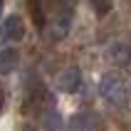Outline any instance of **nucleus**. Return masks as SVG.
I'll list each match as a JSON object with an SVG mask.
<instances>
[{"mask_svg":"<svg viewBox=\"0 0 131 131\" xmlns=\"http://www.w3.org/2000/svg\"><path fill=\"white\" fill-rule=\"evenodd\" d=\"M99 94L111 106H129L131 102V84L119 72H106L99 77Z\"/></svg>","mask_w":131,"mask_h":131,"instance_id":"f257e3e1","label":"nucleus"},{"mask_svg":"<svg viewBox=\"0 0 131 131\" xmlns=\"http://www.w3.org/2000/svg\"><path fill=\"white\" fill-rule=\"evenodd\" d=\"M69 30H72V5L62 3V5L54 7L52 17H47V22L42 27V37L47 42H62L69 35Z\"/></svg>","mask_w":131,"mask_h":131,"instance_id":"f03ea898","label":"nucleus"},{"mask_svg":"<svg viewBox=\"0 0 131 131\" xmlns=\"http://www.w3.org/2000/svg\"><path fill=\"white\" fill-rule=\"evenodd\" d=\"M47 99H50V94H47L42 79H40L35 72H27L25 79H22V111H25V114L40 111V106H42Z\"/></svg>","mask_w":131,"mask_h":131,"instance_id":"7ed1b4c3","label":"nucleus"},{"mask_svg":"<svg viewBox=\"0 0 131 131\" xmlns=\"http://www.w3.org/2000/svg\"><path fill=\"white\" fill-rule=\"evenodd\" d=\"M102 129H104V116L94 109L77 111L67 124V131H102Z\"/></svg>","mask_w":131,"mask_h":131,"instance_id":"20e7f679","label":"nucleus"},{"mask_svg":"<svg viewBox=\"0 0 131 131\" xmlns=\"http://www.w3.org/2000/svg\"><path fill=\"white\" fill-rule=\"evenodd\" d=\"M106 59L131 74V42H111L106 47Z\"/></svg>","mask_w":131,"mask_h":131,"instance_id":"39448f33","label":"nucleus"},{"mask_svg":"<svg viewBox=\"0 0 131 131\" xmlns=\"http://www.w3.org/2000/svg\"><path fill=\"white\" fill-rule=\"evenodd\" d=\"M0 37L7 40V42H20L25 37V22H22L20 15H7L3 25H0Z\"/></svg>","mask_w":131,"mask_h":131,"instance_id":"423d86ee","label":"nucleus"},{"mask_svg":"<svg viewBox=\"0 0 131 131\" xmlns=\"http://www.w3.org/2000/svg\"><path fill=\"white\" fill-rule=\"evenodd\" d=\"M82 87V72L79 67H67L62 72L57 74V89L59 92H64V94H74V92H79Z\"/></svg>","mask_w":131,"mask_h":131,"instance_id":"0eeeda50","label":"nucleus"},{"mask_svg":"<svg viewBox=\"0 0 131 131\" xmlns=\"http://www.w3.org/2000/svg\"><path fill=\"white\" fill-rule=\"evenodd\" d=\"M20 54L13 47H0V74H13L17 69Z\"/></svg>","mask_w":131,"mask_h":131,"instance_id":"6e6552de","label":"nucleus"},{"mask_svg":"<svg viewBox=\"0 0 131 131\" xmlns=\"http://www.w3.org/2000/svg\"><path fill=\"white\" fill-rule=\"evenodd\" d=\"M42 129H45V131H62V129H64V121H62L59 109L50 106V109L42 114Z\"/></svg>","mask_w":131,"mask_h":131,"instance_id":"1a4fd4ad","label":"nucleus"},{"mask_svg":"<svg viewBox=\"0 0 131 131\" xmlns=\"http://www.w3.org/2000/svg\"><path fill=\"white\" fill-rule=\"evenodd\" d=\"M27 7H30V15H32V22L37 25V30H42V27H45V22H47V15H45V5L35 0V3H30Z\"/></svg>","mask_w":131,"mask_h":131,"instance_id":"9d476101","label":"nucleus"},{"mask_svg":"<svg viewBox=\"0 0 131 131\" xmlns=\"http://www.w3.org/2000/svg\"><path fill=\"white\" fill-rule=\"evenodd\" d=\"M92 7H94V13H99V15H106L111 10V3H92Z\"/></svg>","mask_w":131,"mask_h":131,"instance_id":"9b49d317","label":"nucleus"},{"mask_svg":"<svg viewBox=\"0 0 131 131\" xmlns=\"http://www.w3.org/2000/svg\"><path fill=\"white\" fill-rule=\"evenodd\" d=\"M5 99H7V96H5V89L0 87V114H3V109H5Z\"/></svg>","mask_w":131,"mask_h":131,"instance_id":"f8f14e48","label":"nucleus"},{"mask_svg":"<svg viewBox=\"0 0 131 131\" xmlns=\"http://www.w3.org/2000/svg\"><path fill=\"white\" fill-rule=\"evenodd\" d=\"M20 131H37V126H35V124H22Z\"/></svg>","mask_w":131,"mask_h":131,"instance_id":"ddd939ff","label":"nucleus"},{"mask_svg":"<svg viewBox=\"0 0 131 131\" xmlns=\"http://www.w3.org/2000/svg\"><path fill=\"white\" fill-rule=\"evenodd\" d=\"M0 13H3V0H0Z\"/></svg>","mask_w":131,"mask_h":131,"instance_id":"4468645a","label":"nucleus"}]
</instances>
